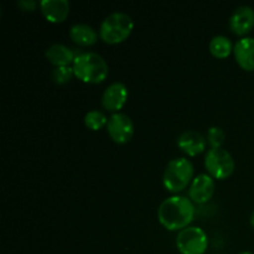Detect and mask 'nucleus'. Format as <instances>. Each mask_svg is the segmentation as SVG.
Instances as JSON below:
<instances>
[{"label": "nucleus", "mask_w": 254, "mask_h": 254, "mask_svg": "<svg viewBox=\"0 0 254 254\" xmlns=\"http://www.w3.org/2000/svg\"><path fill=\"white\" fill-rule=\"evenodd\" d=\"M195 217V206L189 197L174 195L159 205L158 220L168 231H183Z\"/></svg>", "instance_id": "f257e3e1"}, {"label": "nucleus", "mask_w": 254, "mask_h": 254, "mask_svg": "<svg viewBox=\"0 0 254 254\" xmlns=\"http://www.w3.org/2000/svg\"><path fill=\"white\" fill-rule=\"evenodd\" d=\"M72 67L77 78L91 84L102 83L109 73V66L104 57L93 51L77 55Z\"/></svg>", "instance_id": "f03ea898"}, {"label": "nucleus", "mask_w": 254, "mask_h": 254, "mask_svg": "<svg viewBox=\"0 0 254 254\" xmlns=\"http://www.w3.org/2000/svg\"><path fill=\"white\" fill-rule=\"evenodd\" d=\"M134 29V21L124 11L111 12L103 19L99 26V37L103 42L117 45L126 41Z\"/></svg>", "instance_id": "7ed1b4c3"}, {"label": "nucleus", "mask_w": 254, "mask_h": 254, "mask_svg": "<svg viewBox=\"0 0 254 254\" xmlns=\"http://www.w3.org/2000/svg\"><path fill=\"white\" fill-rule=\"evenodd\" d=\"M192 163L186 158H175L166 165L163 174V185L169 192L179 193L185 190L193 180Z\"/></svg>", "instance_id": "20e7f679"}, {"label": "nucleus", "mask_w": 254, "mask_h": 254, "mask_svg": "<svg viewBox=\"0 0 254 254\" xmlns=\"http://www.w3.org/2000/svg\"><path fill=\"white\" fill-rule=\"evenodd\" d=\"M205 168L208 175L217 180H226L236 169L232 154L223 148H211L206 151Z\"/></svg>", "instance_id": "39448f33"}, {"label": "nucleus", "mask_w": 254, "mask_h": 254, "mask_svg": "<svg viewBox=\"0 0 254 254\" xmlns=\"http://www.w3.org/2000/svg\"><path fill=\"white\" fill-rule=\"evenodd\" d=\"M176 247L181 254H205L208 247V237L202 228L189 226L179 232Z\"/></svg>", "instance_id": "423d86ee"}, {"label": "nucleus", "mask_w": 254, "mask_h": 254, "mask_svg": "<svg viewBox=\"0 0 254 254\" xmlns=\"http://www.w3.org/2000/svg\"><path fill=\"white\" fill-rule=\"evenodd\" d=\"M107 131L114 143L127 144L134 135V123L126 113H113L108 119Z\"/></svg>", "instance_id": "0eeeda50"}, {"label": "nucleus", "mask_w": 254, "mask_h": 254, "mask_svg": "<svg viewBox=\"0 0 254 254\" xmlns=\"http://www.w3.org/2000/svg\"><path fill=\"white\" fill-rule=\"evenodd\" d=\"M216 184L208 174H198L189 186V198L197 205L207 203L215 193Z\"/></svg>", "instance_id": "6e6552de"}, {"label": "nucleus", "mask_w": 254, "mask_h": 254, "mask_svg": "<svg viewBox=\"0 0 254 254\" xmlns=\"http://www.w3.org/2000/svg\"><path fill=\"white\" fill-rule=\"evenodd\" d=\"M129 92L123 82H113L104 89L102 94V106L104 109L118 113L128 101Z\"/></svg>", "instance_id": "1a4fd4ad"}, {"label": "nucleus", "mask_w": 254, "mask_h": 254, "mask_svg": "<svg viewBox=\"0 0 254 254\" xmlns=\"http://www.w3.org/2000/svg\"><path fill=\"white\" fill-rule=\"evenodd\" d=\"M228 25L233 34L245 37L254 27V9L250 5L236 7L231 14Z\"/></svg>", "instance_id": "9d476101"}, {"label": "nucleus", "mask_w": 254, "mask_h": 254, "mask_svg": "<svg viewBox=\"0 0 254 254\" xmlns=\"http://www.w3.org/2000/svg\"><path fill=\"white\" fill-rule=\"evenodd\" d=\"M178 146L186 155L196 156L206 150L207 139L196 130H185L179 135Z\"/></svg>", "instance_id": "9b49d317"}, {"label": "nucleus", "mask_w": 254, "mask_h": 254, "mask_svg": "<svg viewBox=\"0 0 254 254\" xmlns=\"http://www.w3.org/2000/svg\"><path fill=\"white\" fill-rule=\"evenodd\" d=\"M233 55L241 68L254 71V37L245 36L238 40L233 46Z\"/></svg>", "instance_id": "f8f14e48"}, {"label": "nucleus", "mask_w": 254, "mask_h": 254, "mask_svg": "<svg viewBox=\"0 0 254 254\" xmlns=\"http://www.w3.org/2000/svg\"><path fill=\"white\" fill-rule=\"evenodd\" d=\"M40 9L45 19L52 24L64 22L69 14L68 0H42Z\"/></svg>", "instance_id": "ddd939ff"}, {"label": "nucleus", "mask_w": 254, "mask_h": 254, "mask_svg": "<svg viewBox=\"0 0 254 254\" xmlns=\"http://www.w3.org/2000/svg\"><path fill=\"white\" fill-rule=\"evenodd\" d=\"M69 37L74 44L79 46H92L98 41L99 32L94 29L93 26L84 22H78V24L72 25L69 29Z\"/></svg>", "instance_id": "4468645a"}, {"label": "nucleus", "mask_w": 254, "mask_h": 254, "mask_svg": "<svg viewBox=\"0 0 254 254\" xmlns=\"http://www.w3.org/2000/svg\"><path fill=\"white\" fill-rule=\"evenodd\" d=\"M46 59L55 67H61L71 66V64H73L76 56H74L73 50L69 49L66 45L56 42L46 50Z\"/></svg>", "instance_id": "2eb2a0df"}, {"label": "nucleus", "mask_w": 254, "mask_h": 254, "mask_svg": "<svg viewBox=\"0 0 254 254\" xmlns=\"http://www.w3.org/2000/svg\"><path fill=\"white\" fill-rule=\"evenodd\" d=\"M233 46L231 40L225 35H216L211 39L210 44H208V50H210L211 55L217 59H226L230 56L233 52Z\"/></svg>", "instance_id": "dca6fc26"}, {"label": "nucleus", "mask_w": 254, "mask_h": 254, "mask_svg": "<svg viewBox=\"0 0 254 254\" xmlns=\"http://www.w3.org/2000/svg\"><path fill=\"white\" fill-rule=\"evenodd\" d=\"M108 117L103 113V112L98 111V109H92V111H88L84 116V126L87 127L91 130L97 131L101 130L102 128L107 127L108 124Z\"/></svg>", "instance_id": "f3484780"}, {"label": "nucleus", "mask_w": 254, "mask_h": 254, "mask_svg": "<svg viewBox=\"0 0 254 254\" xmlns=\"http://www.w3.org/2000/svg\"><path fill=\"white\" fill-rule=\"evenodd\" d=\"M73 76L74 71L72 66L55 67L51 72V78L56 84H66L67 82L71 81Z\"/></svg>", "instance_id": "a211bd4d"}, {"label": "nucleus", "mask_w": 254, "mask_h": 254, "mask_svg": "<svg viewBox=\"0 0 254 254\" xmlns=\"http://www.w3.org/2000/svg\"><path fill=\"white\" fill-rule=\"evenodd\" d=\"M206 139H207V143L210 144L211 148H222V144L225 143L226 139V133L221 127H210L207 130Z\"/></svg>", "instance_id": "6ab92c4d"}, {"label": "nucleus", "mask_w": 254, "mask_h": 254, "mask_svg": "<svg viewBox=\"0 0 254 254\" xmlns=\"http://www.w3.org/2000/svg\"><path fill=\"white\" fill-rule=\"evenodd\" d=\"M37 5H40V2L35 1V0H20V1H17V6L24 11H34Z\"/></svg>", "instance_id": "aec40b11"}, {"label": "nucleus", "mask_w": 254, "mask_h": 254, "mask_svg": "<svg viewBox=\"0 0 254 254\" xmlns=\"http://www.w3.org/2000/svg\"><path fill=\"white\" fill-rule=\"evenodd\" d=\"M250 222H251V225H252V227L254 228V211H253V212H252V215H251Z\"/></svg>", "instance_id": "412c9836"}, {"label": "nucleus", "mask_w": 254, "mask_h": 254, "mask_svg": "<svg viewBox=\"0 0 254 254\" xmlns=\"http://www.w3.org/2000/svg\"><path fill=\"white\" fill-rule=\"evenodd\" d=\"M238 254H253L252 252H247V251H245V252H241V253H238Z\"/></svg>", "instance_id": "4be33fe9"}]
</instances>
